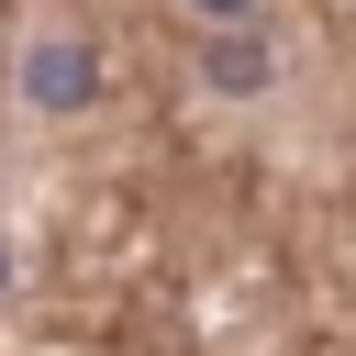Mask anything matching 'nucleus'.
<instances>
[{
    "instance_id": "f257e3e1",
    "label": "nucleus",
    "mask_w": 356,
    "mask_h": 356,
    "mask_svg": "<svg viewBox=\"0 0 356 356\" xmlns=\"http://www.w3.org/2000/svg\"><path fill=\"white\" fill-rule=\"evenodd\" d=\"M345 0H0V356H312Z\"/></svg>"
},
{
    "instance_id": "f03ea898",
    "label": "nucleus",
    "mask_w": 356,
    "mask_h": 356,
    "mask_svg": "<svg viewBox=\"0 0 356 356\" xmlns=\"http://www.w3.org/2000/svg\"><path fill=\"white\" fill-rule=\"evenodd\" d=\"M312 356H356V0L334 44V122H323V334Z\"/></svg>"
}]
</instances>
